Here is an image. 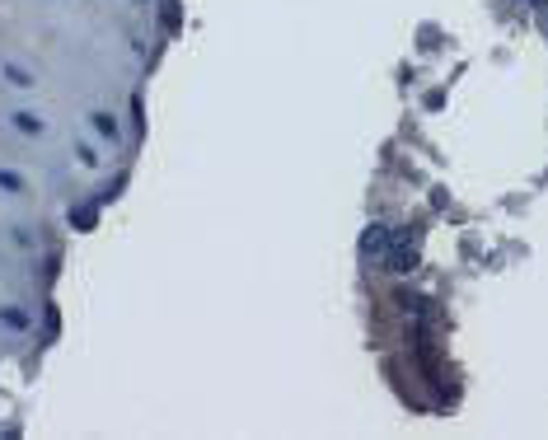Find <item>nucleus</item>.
<instances>
[{"label": "nucleus", "mask_w": 548, "mask_h": 440, "mask_svg": "<svg viewBox=\"0 0 548 440\" xmlns=\"http://www.w3.org/2000/svg\"><path fill=\"white\" fill-rule=\"evenodd\" d=\"M94 131H99V136H108V141H113V136H117V122H113V117H108V113H94Z\"/></svg>", "instance_id": "obj_1"}, {"label": "nucleus", "mask_w": 548, "mask_h": 440, "mask_svg": "<svg viewBox=\"0 0 548 440\" xmlns=\"http://www.w3.org/2000/svg\"><path fill=\"white\" fill-rule=\"evenodd\" d=\"M14 127L19 131H43V122H38L33 113H14Z\"/></svg>", "instance_id": "obj_2"}, {"label": "nucleus", "mask_w": 548, "mask_h": 440, "mask_svg": "<svg viewBox=\"0 0 548 440\" xmlns=\"http://www.w3.org/2000/svg\"><path fill=\"white\" fill-rule=\"evenodd\" d=\"M71 220H76L80 230H89V225H94V207H80L76 216H71Z\"/></svg>", "instance_id": "obj_3"}, {"label": "nucleus", "mask_w": 548, "mask_h": 440, "mask_svg": "<svg viewBox=\"0 0 548 440\" xmlns=\"http://www.w3.org/2000/svg\"><path fill=\"white\" fill-rule=\"evenodd\" d=\"M179 24V0H164V28Z\"/></svg>", "instance_id": "obj_4"}, {"label": "nucleus", "mask_w": 548, "mask_h": 440, "mask_svg": "<svg viewBox=\"0 0 548 440\" xmlns=\"http://www.w3.org/2000/svg\"><path fill=\"white\" fill-rule=\"evenodd\" d=\"M0 187H10V192H19V187H24V183L14 178V174H5V169H0Z\"/></svg>", "instance_id": "obj_5"}, {"label": "nucleus", "mask_w": 548, "mask_h": 440, "mask_svg": "<svg viewBox=\"0 0 548 440\" xmlns=\"http://www.w3.org/2000/svg\"><path fill=\"white\" fill-rule=\"evenodd\" d=\"M5 76L14 80V84H33V80H28V76H24V71H19V66H5Z\"/></svg>", "instance_id": "obj_6"}]
</instances>
